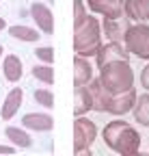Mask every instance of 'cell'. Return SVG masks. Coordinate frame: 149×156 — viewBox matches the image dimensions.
Listing matches in <instances>:
<instances>
[{
  "instance_id": "cell-17",
  "label": "cell",
  "mask_w": 149,
  "mask_h": 156,
  "mask_svg": "<svg viewBox=\"0 0 149 156\" xmlns=\"http://www.w3.org/2000/svg\"><path fill=\"white\" fill-rule=\"evenodd\" d=\"M93 111V104H91V93L86 89V85L82 87H76V104H73V115L80 117L84 113Z\"/></svg>"
},
{
  "instance_id": "cell-6",
  "label": "cell",
  "mask_w": 149,
  "mask_h": 156,
  "mask_svg": "<svg viewBox=\"0 0 149 156\" xmlns=\"http://www.w3.org/2000/svg\"><path fill=\"white\" fill-rule=\"evenodd\" d=\"M86 89L91 93V104H93V111L97 113H108L110 111V100H113V93H110L100 78H91L86 83Z\"/></svg>"
},
{
  "instance_id": "cell-5",
  "label": "cell",
  "mask_w": 149,
  "mask_h": 156,
  "mask_svg": "<svg viewBox=\"0 0 149 156\" xmlns=\"http://www.w3.org/2000/svg\"><path fill=\"white\" fill-rule=\"evenodd\" d=\"M97 139V126L95 122L86 119L84 115L76 117L73 122V152L76 154H89V147Z\"/></svg>"
},
{
  "instance_id": "cell-3",
  "label": "cell",
  "mask_w": 149,
  "mask_h": 156,
  "mask_svg": "<svg viewBox=\"0 0 149 156\" xmlns=\"http://www.w3.org/2000/svg\"><path fill=\"white\" fill-rule=\"evenodd\" d=\"M100 80L102 85L113 93L119 95L134 87V72L130 67V61H115L100 67Z\"/></svg>"
},
{
  "instance_id": "cell-16",
  "label": "cell",
  "mask_w": 149,
  "mask_h": 156,
  "mask_svg": "<svg viewBox=\"0 0 149 156\" xmlns=\"http://www.w3.org/2000/svg\"><path fill=\"white\" fill-rule=\"evenodd\" d=\"M102 30L104 35H108L110 41H117V44H123V35H125V26H121V20H110V17H104L102 22Z\"/></svg>"
},
{
  "instance_id": "cell-9",
  "label": "cell",
  "mask_w": 149,
  "mask_h": 156,
  "mask_svg": "<svg viewBox=\"0 0 149 156\" xmlns=\"http://www.w3.org/2000/svg\"><path fill=\"white\" fill-rule=\"evenodd\" d=\"M30 15L35 20L37 28H39L43 35H52L54 33V15L50 11L48 5H41V2H32L30 5Z\"/></svg>"
},
{
  "instance_id": "cell-14",
  "label": "cell",
  "mask_w": 149,
  "mask_h": 156,
  "mask_svg": "<svg viewBox=\"0 0 149 156\" xmlns=\"http://www.w3.org/2000/svg\"><path fill=\"white\" fill-rule=\"evenodd\" d=\"M91 78H93V67L89 63V58L76 54V58H73V85L82 87V85H86L91 80Z\"/></svg>"
},
{
  "instance_id": "cell-7",
  "label": "cell",
  "mask_w": 149,
  "mask_h": 156,
  "mask_svg": "<svg viewBox=\"0 0 149 156\" xmlns=\"http://www.w3.org/2000/svg\"><path fill=\"white\" fill-rule=\"evenodd\" d=\"M97 67H104L108 63H115V61H130V52L123 48V44L117 41H108L97 50Z\"/></svg>"
},
{
  "instance_id": "cell-4",
  "label": "cell",
  "mask_w": 149,
  "mask_h": 156,
  "mask_svg": "<svg viewBox=\"0 0 149 156\" xmlns=\"http://www.w3.org/2000/svg\"><path fill=\"white\" fill-rule=\"evenodd\" d=\"M123 48L138 58H149V26H147V22L127 26V30L123 35Z\"/></svg>"
},
{
  "instance_id": "cell-19",
  "label": "cell",
  "mask_w": 149,
  "mask_h": 156,
  "mask_svg": "<svg viewBox=\"0 0 149 156\" xmlns=\"http://www.w3.org/2000/svg\"><path fill=\"white\" fill-rule=\"evenodd\" d=\"M5 134H7V139L15 145V147H30L32 145V139L22 130V128H15V126H9L7 130H5Z\"/></svg>"
},
{
  "instance_id": "cell-12",
  "label": "cell",
  "mask_w": 149,
  "mask_h": 156,
  "mask_svg": "<svg viewBox=\"0 0 149 156\" xmlns=\"http://www.w3.org/2000/svg\"><path fill=\"white\" fill-rule=\"evenodd\" d=\"M123 13L134 22H149V0H125Z\"/></svg>"
},
{
  "instance_id": "cell-15",
  "label": "cell",
  "mask_w": 149,
  "mask_h": 156,
  "mask_svg": "<svg viewBox=\"0 0 149 156\" xmlns=\"http://www.w3.org/2000/svg\"><path fill=\"white\" fill-rule=\"evenodd\" d=\"M2 74L9 83H17L24 74V67H22V61L17 58L15 54H7L5 63H2Z\"/></svg>"
},
{
  "instance_id": "cell-8",
  "label": "cell",
  "mask_w": 149,
  "mask_h": 156,
  "mask_svg": "<svg viewBox=\"0 0 149 156\" xmlns=\"http://www.w3.org/2000/svg\"><path fill=\"white\" fill-rule=\"evenodd\" d=\"M86 5L93 13H100L110 20H121L125 0H86Z\"/></svg>"
},
{
  "instance_id": "cell-10",
  "label": "cell",
  "mask_w": 149,
  "mask_h": 156,
  "mask_svg": "<svg viewBox=\"0 0 149 156\" xmlns=\"http://www.w3.org/2000/svg\"><path fill=\"white\" fill-rule=\"evenodd\" d=\"M136 91L134 87L132 89H127L119 95H113V100H110V111L108 113H113V115H125L127 111H132L134 104H136Z\"/></svg>"
},
{
  "instance_id": "cell-28",
  "label": "cell",
  "mask_w": 149,
  "mask_h": 156,
  "mask_svg": "<svg viewBox=\"0 0 149 156\" xmlns=\"http://www.w3.org/2000/svg\"><path fill=\"white\" fill-rule=\"evenodd\" d=\"M0 56H2V46H0Z\"/></svg>"
},
{
  "instance_id": "cell-13",
  "label": "cell",
  "mask_w": 149,
  "mask_h": 156,
  "mask_svg": "<svg viewBox=\"0 0 149 156\" xmlns=\"http://www.w3.org/2000/svg\"><path fill=\"white\" fill-rule=\"evenodd\" d=\"M22 100H24V91H22L20 87H15V89H11V91L7 93L5 104H2V111H0V115H2V119H5V122H9L11 117H13L17 111H20Z\"/></svg>"
},
{
  "instance_id": "cell-26",
  "label": "cell",
  "mask_w": 149,
  "mask_h": 156,
  "mask_svg": "<svg viewBox=\"0 0 149 156\" xmlns=\"http://www.w3.org/2000/svg\"><path fill=\"white\" fill-rule=\"evenodd\" d=\"M0 154H15L13 145H0Z\"/></svg>"
},
{
  "instance_id": "cell-1",
  "label": "cell",
  "mask_w": 149,
  "mask_h": 156,
  "mask_svg": "<svg viewBox=\"0 0 149 156\" xmlns=\"http://www.w3.org/2000/svg\"><path fill=\"white\" fill-rule=\"evenodd\" d=\"M102 139L106 147H110L121 156H132L141 150V134L136 132L134 126H130L127 122H121V119L108 122L102 130Z\"/></svg>"
},
{
  "instance_id": "cell-18",
  "label": "cell",
  "mask_w": 149,
  "mask_h": 156,
  "mask_svg": "<svg viewBox=\"0 0 149 156\" xmlns=\"http://www.w3.org/2000/svg\"><path fill=\"white\" fill-rule=\"evenodd\" d=\"M132 111H134V119L141 126L149 128V93H143V95L136 98V104H134Z\"/></svg>"
},
{
  "instance_id": "cell-11",
  "label": "cell",
  "mask_w": 149,
  "mask_h": 156,
  "mask_svg": "<svg viewBox=\"0 0 149 156\" xmlns=\"http://www.w3.org/2000/svg\"><path fill=\"white\" fill-rule=\"evenodd\" d=\"M22 124H24V128L35 130V132H48L54 128V119L48 113H26Z\"/></svg>"
},
{
  "instance_id": "cell-22",
  "label": "cell",
  "mask_w": 149,
  "mask_h": 156,
  "mask_svg": "<svg viewBox=\"0 0 149 156\" xmlns=\"http://www.w3.org/2000/svg\"><path fill=\"white\" fill-rule=\"evenodd\" d=\"M35 100L39 104H43L46 108H52L54 106V93L50 89H37L35 91Z\"/></svg>"
},
{
  "instance_id": "cell-25",
  "label": "cell",
  "mask_w": 149,
  "mask_h": 156,
  "mask_svg": "<svg viewBox=\"0 0 149 156\" xmlns=\"http://www.w3.org/2000/svg\"><path fill=\"white\" fill-rule=\"evenodd\" d=\"M141 85L149 91V65H145V69L141 72Z\"/></svg>"
},
{
  "instance_id": "cell-2",
  "label": "cell",
  "mask_w": 149,
  "mask_h": 156,
  "mask_svg": "<svg viewBox=\"0 0 149 156\" xmlns=\"http://www.w3.org/2000/svg\"><path fill=\"white\" fill-rule=\"evenodd\" d=\"M102 48V24L97 17L86 15L82 22L73 24V50L78 56H93Z\"/></svg>"
},
{
  "instance_id": "cell-27",
  "label": "cell",
  "mask_w": 149,
  "mask_h": 156,
  "mask_svg": "<svg viewBox=\"0 0 149 156\" xmlns=\"http://www.w3.org/2000/svg\"><path fill=\"white\" fill-rule=\"evenodd\" d=\"M5 26H7V22H5V20H2V17H0V30H2Z\"/></svg>"
},
{
  "instance_id": "cell-23",
  "label": "cell",
  "mask_w": 149,
  "mask_h": 156,
  "mask_svg": "<svg viewBox=\"0 0 149 156\" xmlns=\"http://www.w3.org/2000/svg\"><path fill=\"white\" fill-rule=\"evenodd\" d=\"M35 56L39 58L41 63H46V65H52V63H54V50H52L50 46L37 48V50H35Z\"/></svg>"
},
{
  "instance_id": "cell-21",
  "label": "cell",
  "mask_w": 149,
  "mask_h": 156,
  "mask_svg": "<svg viewBox=\"0 0 149 156\" xmlns=\"http://www.w3.org/2000/svg\"><path fill=\"white\" fill-rule=\"evenodd\" d=\"M32 76L37 78V80H41L46 85H54V67L52 65H35L32 67Z\"/></svg>"
},
{
  "instance_id": "cell-24",
  "label": "cell",
  "mask_w": 149,
  "mask_h": 156,
  "mask_svg": "<svg viewBox=\"0 0 149 156\" xmlns=\"http://www.w3.org/2000/svg\"><path fill=\"white\" fill-rule=\"evenodd\" d=\"M86 15H89V13H86V9H84V2H82V0H73V24L82 22Z\"/></svg>"
},
{
  "instance_id": "cell-20",
  "label": "cell",
  "mask_w": 149,
  "mask_h": 156,
  "mask_svg": "<svg viewBox=\"0 0 149 156\" xmlns=\"http://www.w3.org/2000/svg\"><path fill=\"white\" fill-rule=\"evenodd\" d=\"M9 35L17 41H39V30L37 28H28V26H11Z\"/></svg>"
}]
</instances>
